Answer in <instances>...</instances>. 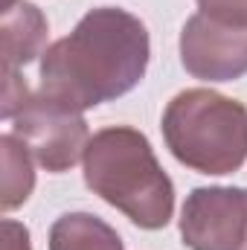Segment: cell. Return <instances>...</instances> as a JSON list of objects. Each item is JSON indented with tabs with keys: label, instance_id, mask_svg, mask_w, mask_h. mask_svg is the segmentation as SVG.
I'll list each match as a JSON object with an SVG mask.
<instances>
[{
	"label": "cell",
	"instance_id": "52a82bcc",
	"mask_svg": "<svg viewBox=\"0 0 247 250\" xmlns=\"http://www.w3.org/2000/svg\"><path fill=\"white\" fill-rule=\"evenodd\" d=\"M53 250H123L120 236L96 215H62L53 227Z\"/></svg>",
	"mask_w": 247,
	"mask_h": 250
},
{
	"label": "cell",
	"instance_id": "3957f363",
	"mask_svg": "<svg viewBox=\"0 0 247 250\" xmlns=\"http://www.w3.org/2000/svg\"><path fill=\"white\" fill-rule=\"evenodd\" d=\"M163 134L181 163L206 175H227L247 157V108L209 90H186L172 99Z\"/></svg>",
	"mask_w": 247,
	"mask_h": 250
},
{
	"label": "cell",
	"instance_id": "7a4b0ae2",
	"mask_svg": "<svg viewBox=\"0 0 247 250\" xmlns=\"http://www.w3.org/2000/svg\"><path fill=\"white\" fill-rule=\"evenodd\" d=\"M87 187L128 212L145 230L166 227L172 218V181L157 166L151 146L134 128H108L87 143Z\"/></svg>",
	"mask_w": 247,
	"mask_h": 250
},
{
	"label": "cell",
	"instance_id": "6da1fadb",
	"mask_svg": "<svg viewBox=\"0 0 247 250\" xmlns=\"http://www.w3.org/2000/svg\"><path fill=\"white\" fill-rule=\"evenodd\" d=\"M148 32L123 9H93L41 64V96L84 111L128 93L145 73Z\"/></svg>",
	"mask_w": 247,
	"mask_h": 250
},
{
	"label": "cell",
	"instance_id": "5b68a950",
	"mask_svg": "<svg viewBox=\"0 0 247 250\" xmlns=\"http://www.w3.org/2000/svg\"><path fill=\"white\" fill-rule=\"evenodd\" d=\"M15 131L50 172H64L67 166H73L87 137V125L79 117V111L56 105L44 96L29 105L23 102Z\"/></svg>",
	"mask_w": 247,
	"mask_h": 250
},
{
	"label": "cell",
	"instance_id": "8992f818",
	"mask_svg": "<svg viewBox=\"0 0 247 250\" xmlns=\"http://www.w3.org/2000/svg\"><path fill=\"white\" fill-rule=\"evenodd\" d=\"M184 67L198 79L227 82L247 70V26H218L206 15H195L181 38Z\"/></svg>",
	"mask_w": 247,
	"mask_h": 250
},
{
	"label": "cell",
	"instance_id": "ba28073f",
	"mask_svg": "<svg viewBox=\"0 0 247 250\" xmlns=\"http://www.w3.org/2000/svg\"><path fill=\"white\" fill-rule=\"evenodd\" d=\"M201 3V9L209 15H221V18H227V21H245L247 23V0H198Z\"/></svg>",
	"mask_w": 247,
	"mask_h": 250
},
{
	"label": "cell",
	"instance_id": "9c48e42d",
	"mask_svg": "<svg viewBox=\"0 0 247 250\" xmlns=\"http://www.w3.org/2000/svg\"><path fill=\"white\" fill-rule=\"evenodd\" d=\"M242 250H247V239H245V248H242Z\"/></svg>",
	"mask_w": 247,
	"mask_h": 250
},
{
	"label": "cell",
	"instance_id": "277c9868",
	"mask_svg": "<svg viewBox=\"0 0 247 250\" xmlns=\"http://www.w3.org/2000/svg\"><path fill=\"white\" fill-rule=\"evenodd\" d=\"M192 250H242L247 239V189H195L181 218Z\"/></svg>",
	"mask_w": 247,
	"mask_h": 250
}]
</instances>
